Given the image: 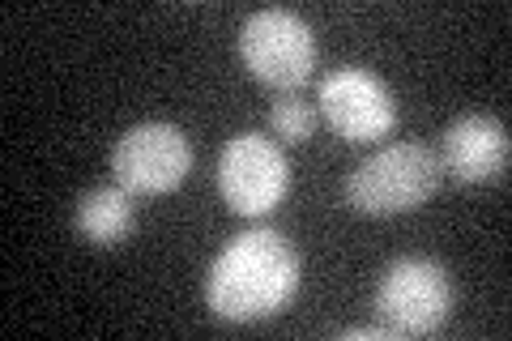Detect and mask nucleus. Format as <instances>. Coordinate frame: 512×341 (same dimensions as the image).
Masks as SVG:
<instances>
[{
    "label": "nucleus",
    "mask_w": 512,
    "mask_h": 341,
    "mask_svg": "<svg viewBox=\"0 0 512 341\" xmlns=\"http://www.w3.org/2000/svg\"><path fill=\"white\" fill-rule=\"evenodd\" d=\"M291 188V162L269 137L235 133L218 154V192L239 218H265Z\"/></svg>",
    "instance_id": "423d86ee"
},
{
    "label": "nucleus",
    "mask_w": 512,
    "mask_h": 341,
    "mask_svg": "<svg viewBox=\"0 0 512 341\" xmlns=\"http://www.w3.org/2000/svg\"><path fill=\"white\" fill-rule=\"evenodd\" d=\"M73 226L94 248H116L133 231V192H124L120 184L90 188L73 209Z\"/></svg>",
    "instance_id": "1a4fd4ad"
},
{
    "label": "nucleus",
    "mask_w": 512,
    "mask_h": 341,
    "mask_svg": "<svg viewBox=\"0 0 512 341\" xmlns=\"http://www.w3.org/2000/svg\"><path fill=\"white\" fill-rule=\"evenodd\" d=\"M440 158L419 141H393L346 175V205L367 218H393L427 205L440 188Z\"/></svg>",
    "instance_id": "f03ea898"
},
{
    "label": "nucleus",
    "mask_w": 512,
    "mask_h": 341,
    "mask_svg": "<svg viewBox=\"0 0 512 341\" xmlns=\"http://www.w3.org/2000/svg\"><path fill=\"white\" fill-rule=\"evenodd\" d=\"M440 167L461 184L500 180L508 167V128L495 116H461L444 128Z\"/></svg>",
    "instance_id": "6e6552de"
},
{
    "label": "nucleus",
    "mask_w": 512,
    "mask_h": 341,
    "mask_svg": "<svg viewBox=\"0 0 512 341\" xmlns=\"http://www.w3.org/2000/svg\"><path fill=\"white\" fill-rule=\"evenodd\" d=\"M299 290V252L274 226L235 235L205 273V303L227 324L278 316Z\"/></svg>",
    "instance_id": "f257e3e1"
},
{
    "label": "nucleus",
    "mask_w": 512,
    "mask_h": 341,
    "mask_svg": "<svg viewBox=\"0 0 512 341\" xmlns=\"http://www.w3.org/2000/svg\"><path fill=\"white\" fill-rule=\"evenodd\" d=\"M320 116L350 145H372L393 133L397 124V99L376 73L359 64H342L320 81Z\"/></svg>",
    "instance_id": "0eeeda50"
},
{
    "label": "nucleus",
    "mask_w": 512,
    "mask_h": 341,
    "mask_svg": "<svg viewBox=\"0 0 512 341\" xmlns=\"http://www.w3.org/2000/svg\"><path fill=\"white\" fill-rule=\"evenodd\" d=\"M338 337H346V341H376V337H393L389 329H384V324H372V329H338Z\"/></svg>",
    "instance_id": "9b49d317"
},
{
    "label": "nucleus",
    "mask_w": 512,
    "mask_h": 341,
    "mask_svg": "<svg viewBox=\"0 0 512 341\" xmlns=\"http://www.w3.org/2000/svg\"><path fill=\"white\" fill-rule=\"evenodd\" d=\"M239 56L256 81L274 90H299L316 69L312 26L291 9H261L239 26Z\"/></svg>",
    "instance_id": "20e7f679"
},
{
    "label": "nucleus",
    "mask_w": 512,
    "mask_h": 341,
    "mask_svg": "<svg viewBox=\"0 0 512 341\" xmlns=\"http://www.w3.org/2000/svg\"><path fill=\"white\" fill-rule=\"evenodd\" d=\"M192 171V145L180 124L146 120L133 124L111 150V175L133 197H163L175 192Z\"/></svg>",
    "instance_id": "39448f33"
},
{
    "label": "nucleus",
    "mask_w": 512,
    "mask_h": 341,
    "mask_svg": "<svg viewBox=\"0 0 512 341\" xmlns=\"http://www.w3.org/2000/svg\"><path fill=\"white\" fill-rule=\"evenodd\" d=\"M453 312V282L444 265L427 256H402L380 273L376 286V316L393 337H423L436 333Z\"/></svg>",
    "instance_id": "7ed1b4c3"
},
{
    "label": "nucleus",
    "mask_w": 512,
    "mask_h": 341,
    "mask_svg": "<svg viewBox=\"0 0 512 341\" xmlns=\"http://www.w3.org/2000/svg\"><path fill=\"white\" fill-rule=\"evenodd\" d=\"M316 120H320V111L312 103H303L295 90H282L274 107H269V128L282 137V141H291V145H303L312 133H316Z\"/></svg>",
    "instance_id": "9d476101"
}]
</instances>
